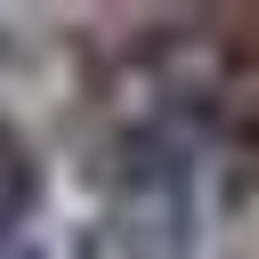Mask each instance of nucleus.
Instances as JSON below:
<instances>
[{"instance_id": "nucleus-1", "label": "nucleus", "mask_w": 259, "mask_h": 259, "mask_svg": "<svg viewBox=\"0 0 259 259\" xmlns=\"http://www.w3.org/2000/svg\"><path fill=\"white\" fill-rule=\"evenodd\" d=\"M32 202H40V162H32V146L0 121V251L16 243V227L32 219Z\"/></svg>"}, {"instance_id": "nucleus-2", "label": "nucleus", "mask_w": 259, "mask_h": 259, "mask_svg": "<svg viewBox=\"0 0 259 259\" xmlns=\"http://www.w3.org/2000/svg\"><path fill=\"white\" fill-rule=\"evenodd\" d=\"M0 259H32V251H24V243H8V251H0Z\"/></svg>"}]
</instances>
